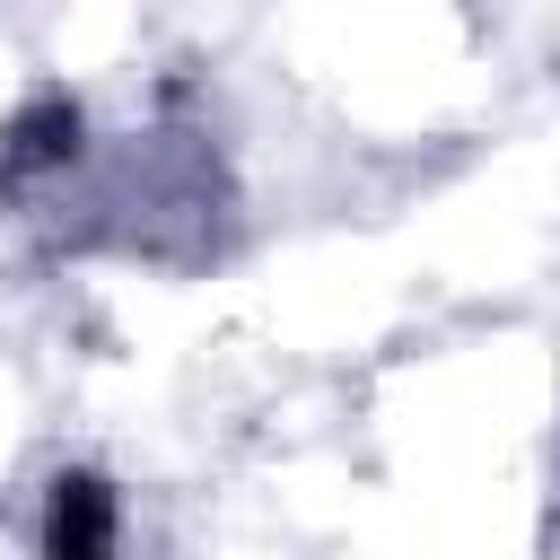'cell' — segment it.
<instances>
[{
    "instance_id": "6da1fadb",
    "label": "cell",
    "mask_w": 560,
    "mask_h": 560,
    "mask_svg": "<svg viewBox=\"0 0 560 560\" xmlns=\"http://www.w3.org/2000/svg\"><path fill=\"white\" fill-rule=\"evenodd\" d=\"M44 560H122V499L96 472H61L44 490Z\"/></svg>"
}]
</instances>
